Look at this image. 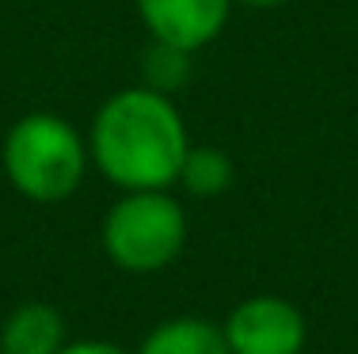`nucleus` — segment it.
Segmentation results:
<instances>
[{
    "mask_svg": "<svg viewBox=\"0 0 358 354\" xmlns=\"http://www.w3.org/2000/svg\"><path fill=\"white\" fill-rule=\"evenodd\" d=\"M57 354H130V351H122L110 339H76V343H65Z\"/></svg>",
    "mask_w": 358,
    "mask_h": 354,
    "instance_id": "obj_10",
    "label": "nucleus"
},
{
    "mask_svg": "<svg viewBox=\"0 0 358 354\" xmlns=\"http://www.w3.org/2000/svg\"><path fill=\"white\" fill-rule=\"evenodd\" d=\"M99 244L126 274L168 271L187 248V214L172 191H122L103 214Z\"/></svg>",
    "mask_w": 358,
    "mask_h": 354,
    "instance_id": "obj_3",
    "label": "nucleus"
},
{
    "mask_svg": "<svg viewBox=\"0 0 358 354\" xmlns=\"http://www.w3.org/2000/svg\"><path fill=\"white\" fill-rule=\"evenodd\" d=\"M252 8V12H271V8H282L286 0H233V8Z\"/></svg>",
    "mask_w": 358,
    "mask_h": 354,
    "instance_id": "obj_11",
    "label": "nucleus"
},
{
    "mask_svg": "<svg viewBox=\"0 0 358 354\" xmlns=\"http://www.w3.org/2000/svg\"><path fill=\"white\" fill-rule=\"evenodd\" d=\"M65 343V316L46 301H23L0 324V354H57Z\"/></svg>",
    "mask_w": 358,
    "mask_h": 354,
    "instance_id": "obj_6",
    "label": "nucleus"
},
{
    "mask_svg": "<svg viewBox=\"0 0 358 354\" xmlns=\"http://www.w3.org/2000/svg\"><path fill=\"white\" fill-rule=\"evenodd\" d=\"M191 50H179L172 42H157L152 38L149 46H145L141 54V84L152 91H164V96H172L179 91L187 80H191L194 73V61H191Z\"/></svg>",
    "mask_w": 358,
    "mask_h": 354,
    "instance_id": "obj_9",
    "label": "nucleus"
},
{
    "mask_svg": "<svg viewBox=\"0 0 358 354\" xmlns=\"http://www.w3.org/2000/svg\"><path fill=\"white\" fill-rule=\"evenodd\" d=\"M149 38L179 50H206L229 23L233 0H134Z\"/></svg>",
    "mask_w": 358,
    "mask_h": 354,
    "instance_id": "obj_5",
    "label": "nucleus"
},
{
    "mask_svg": "<svg viewBox=\"0 0 358 354\" xmlns=\"http://www.w3.org/2000/svg\"><path fill=\"white\" fill-rule=\"evenodd\" d=\"M0 164L15 195L27 202H65L80 191L92 153L84 133L54 111H31L15 118L0 145Z\"/></svg>",
    "mask_w": 358,
    "mask_h": 354,
    "instance_id": "obj_2",
    "label": "nucleus"
},
{
    "mask_svg": "<svg viewBox=\"0 0 358 354\" xmlns=\"http://www.w3.org/2000/svg\"><path fill=\"white\" fill-rule=\"evenodd\" d=\"M236 179V164L225 149L217 145H191L183 156V168H179V187L194 198H217L233 187Z\"/></svg>",
    "mask_w": 358,
    "mask_h": 354,
    "instance_id": "obj_8",
    "label": "nucleus"
},
{
    "mask_svg": "<svg viewBox=\"0 0 358 354\" xmlns=\"http://www.w3.org/2000/svg\"><path fill=\"white\" fill-rule=\"evenodd\" d=\"M134 354H229L221 324L206 316H172L157 324Z\"/></svg>",
    "mask_w": 358,
    "mask_h": 354,
    "instance_id": "obj_7",
    "label": "nucleus"
},
{
    "mask_svg": "<svg viewBox=\"0 0 358 354\" xmlns=\"http://www.w3.org/2000/svg\"><path fill=\"white\" fill-rule=\"evenodd\" d=\"M229 354H301L309 343V324L294 301L278 293H255L233 305L221 324Z\"/></svg>",
    "mask_w": 358,
    "mask_h": 354,
    "instance_id": "obj_4",
    "label": "nucleus"
},
{
    "mask_svg": "<svg viewBox=\"0 0 358 354\" xmlns=\"http://www.w3.org/2000/svg\"><path fill=\"white\" fill-rule=\"evenodd\" d=\"M187 149L176 99L145 84L107 96L88 130L92 164L118 191H172Z\"/></svg>",
    "mask_w": 358,
    "mask_h": 354,
    "instance_id": "obj_1",
    "label": "nucleus"
}]
</instances>
